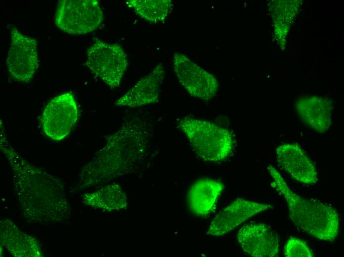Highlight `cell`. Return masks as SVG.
I'll return each mask as SVG.
<instances>
[{"label": "cell", "instance_id": "6da1fadb", "mask_svg": "<svg viewBox=\"0 0 344 257\" xmlns=\"http://www.w3.org/2000/svg\"><path fill=\"white\" fill-rule=\"evenodd\" d=\"M147 117L137 115L125 119L108 137L106 145L82 174L83 180H102L119 173L131 157L141 155L152 135Z\"/></svg>", "mask_w": 344, "mask_h": 257}, {"label": "cell", "instance_id": "7a4b0ae2", "mask_svg": "<svg viewBox=\"0 0 344 257\" xmlns=\"http://www.w3.org/2000/svg\"><path fill=\"white\" fill-rule=\"evenodd\" d=\"M267 170L278 191L285 198L289 217L300 229L322 241L332 242L338 236L339 215L327 203L301 197L294 193L272 166Z\"/></svg>", "mask_w": 344, "mask_h": 257}, {"label": "cell", "instance_id": "3957f363", "mask_svg": "<svg viewBox=\"0 0 344 257\" xmlns=\"http://www.w3.org/2000/svg\"><path fill=\"white\" fill-rule=\"evenodd\" d=\"M176 123L196 154L204 160L222 161L232 152L234 138L226 128L208 121L189 116L178 119Z\"/></svg>", "mask_w": 344, "mask_h": 257}, {"label": "cell", "instance_id": "277c9868", "mask_svg": "<svg viewBox=\"0 0 344 257\" xmlns=\"http://www.w3.org/2000/svg\"><path fill=\"white\" fill-rule=\"evenodd\" d=\"M103 21V12L96 0H60L54 15L55 25L64 32L73 35L92 32Z\"/></svg>", "mask_w": 344, "mask_h": 257}, {"label": "cell", "instance_id": "5b68a950", "mask_svg": "<svg viewBox=\"0 0 344 257\" xmlns=\"http://www.w3.org/2000/svg\"><path fill=\"white\" fill-rule=\"evenodd\" d=\"M86 65L108 86L115 88L121 83L128 62L120 44L96 40L87 50Z\"/></svg>", "mask_w": 344, "mask_h": 257}, {"label": "cell", "instance_id": "8992f818", "mask_svg": "<svg viewBox=\"0 0 344 257\" xmlns=\"http://www.w3.org/2000/svg\"><path fill=\"white\" fill-rule=\"evenodd\" d=\"M78 114L77 103L73 94L66 92L56 96L43 111V129L51 139L61 140L71 131L78 120Z\"/></svg>", "mask_w": 344, "mask_h": 257}, {"label": "cell", "instance_id": "52a82bcc", "mask_svg": "<svg viewBox=\"0 0 344 257\" xmlns=\"http://www.w3.org/2000/svg\"><path fill=\"white\" fill-rule=\"evenodd\" d=\"M173 66L179 82L192 96L208 101L217 94L219 84L215 76L186 55L175 52Z\"/></svg>", "mask_w": 344, "mask_h": 257}, {"label": "cell", "instance_id": "ba28073f", "mask_svg": "<svg viewBox=\"0 0 344 257\" xmlns=\"http://www.w3.org/2000/svg\"><path fill=\"white\" fill-rule=\"evenodd\" d=\"M6 64L12 78L21 83L31 81L39 67L36 40L24 35L15 26L11 30Z\"/></svg>", "mask_w": 344, "mask_h": 257}, {"label": "cell", "instance_id": "9c48e42d", "mask_svg": "<svg viewBox=\"0 0 344 257\" xmlns=\"http://www.w3.org/2000/svg\"><path fill=\"white\" fill-rule=\"evenodd\" d=\"M237 239L244 252L252 257H273L279 253L278 235L264 223L244 225L238 231Z\"/></svg>", "mask_w": 344, "mask_h": 257}, {"label": "cell", "instance_id": "30bf717a", "mask_svg": "<svg viewBox=\"0 0 344 257\" xmlns=\"http://www.w3.org/2000/svg\"><path fill=\"white\" fill-rule=\"evenodd\" d=\"M272 208L270 204L238 198L216 214L207 234L213 236L223 235L254 215Z\"/></svg>", "mask_w": 344, "mask_h": 257}, {"label": "cell", "instance_id": "8fae6325", "mask_svg": "<svg viewBox=\"0 0 344 257\" xmlns=\"http://www.w3.org/2000/svg\"><path fill=\"white\" fill-rule=\"evenodd\" d=\"M165 69L162 63H157L152 70L116 101L115 106L133 108L158 102L160 87L166 75Z\"/></svg>", "mask_w": 344, "mask_h": 257}, {"label": "cell", "instance_id": "7c38bea8", "mask_svg": "<svg viewBox=\"0 0 344 257\" xmlns=\"http://www.w3.org/2000/svg\"><path fill=\"white\" fill-rule=\"evenodd\" d=\"M278 163L296 181L313 184L318 180L316 167L301 148L295 143H284L275 150Z\"/></svg>", "mask_w": 344, "mask_h": 257}, {"label": "cell", "instance_id": "4fadbf2b", "mask_svg": "<svg viewBox=\"0 0 344 257\" xmlns=\"http://www.w3.org/2000/svg\"><path fill=\"white\" fill-rule=\"evenodd\" d=\"M332 105L331 101L326 98L310 96L300 99L296 107L303 123L315 131L323 133L332 124Z\"/></svg>", "mask_w": 344, "mask_h": 257}, {"label": "cell", "instance_id": "5bb4252c", "mask_svg": "<svg viewBox=\"0 0 344 257\" xmlns=\"http://www.w3.org/2000/svg\"><path fill=\"white\" fill-rule=\"evenodd\" d=\"M224 188L220 181L203 179L195 182L188 192L190 210L198 216H206L215 209L218 197Z\"/></svg>", "mask_w": 344, "mask_h": 257}, {"label": "cell", "instance_id": "9a60e30c", "mask_svg": "<svg viewBox=\"0 0 344 257\" xmlns=\"http://www.w3.org/2000/svg\"><path fill=\"white\" fill-rule=\"evenodd\" d=\"M126 4L141 18L154 23L165 21L172 7L170 0H129Z\"/></svg>", "mask_w": 344, "mask_h": 257}, {"label": "cell", "instance_id": "2e32d148", "mask_svg": "<svg viewBox=\"0 0 344 257\" xmlns=\"http://www.w3.org/2000/svg\"><path fill=\"white\" fill-rule=\"evenodd\" d=\"M284 255L287 257H312L314 255L307 245L301 240L292 237L287 241L284 249Z\"/></svg>", "mask_w": 344, "mask_h": 257}]
</instances>
